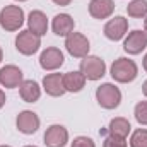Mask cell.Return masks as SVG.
<instances>
[{"label": "cell", "mask_w": 147, "mask_h": 147, "mask_svg": "<svg viewBox=\"0 0 147 147\" xmlns=\"http://www.w3.org/2000/svg\"><path fill=\"white\" fill-rule=\"evenodd\" d=\"M111 77L116 80V82H121V84H127V82H132L135 80V77L139 75V69H137V63L130 58H118L113 62L110 69Z\"/></svg>", "instance_id": "6da1fadb"}, {"label": "cell", "mask_w": 147, "mask_h": 147, "mask_svg": "<svg viewBox=\"0 0 147 147\" xmlns=\"http://www.w3.org/2000/svg\"><path fill=\"white\" fill-rule=\"evenodd\" d=\"M96 99H98V105L105 110H115L120 106L121 103V91L115 86V84H101L98 89H96Z\"/></svg>", "instance_id": "7a4b0ae2"}, {"label": "cell", "mask_w": 147, "mask_h": 147, "mask_svg": "<svg viewBox=\"0 0 147 147\" xmlns=\"http://www.w3.org/2000/svg\"><path fill=\"white\" fill-rule=\"evenodd\" d=\"M24 24V10L19 5H7L0 10V26L5 31H17Z\"/></svg>", "instance_id": "3957f363"}, {"label": "cell", "mask_w": 147, "mask_h": 147, "mask_svg": "<svg viewBox=\"0 0 147 147\" xmlns=\"http://www.w3.org/2000/svg\"><path fill=\"white\" fill-rule=\"evenodd\" d=\"M80 72L84 74V77L87 80H98L106 74V63L105 60H101L99 57H84L80 62Z\"/></svg>", "instance_id": "277c9868"}, {"label": "cell", "mask_w": 147, "mask_h": 147, "mask_svg": "<svg viewBox=\"0 0 147 147\" xmlns=\"http://www.w3.org/2000/svg\"><path fill=\"white\" fill-rule=\"evenodd\" d=\"M39 46H41V38L38 34H34V33H31L29 29L21 31L17 34V38H16V48L22 55H28V57L34 55L39 50Z\"/></svg>", "instance_id": "5b68a950"}, {"label": "cell", "mask_w": 147, "mask_h": 147, "mask_svg": "<svg viewBox=\"0 0 147 147\" xmlns=\"http://www.w3.org/2000/svg\"><path fill=\"white\" fill-rule=\"evenodd\" d=\"M65 48H67V51L72 57H75V58H84V57L89 55L91 45H89V39L84 36V34L74 31V33H70L69 36L65 38Z\"/></svg>", "instance_id": "8992f818"}, {"label": "cell", "mask_w": 147, "mask_h": 147, "mask_svg": "<svg viewBox=\"0 0 147 147\" xmlns=\"http://www.w3.org/2000/svg\"><path fill=\"white\" fill-rule=\"evenodd\" d=\"M63 60H65V57H63L62 50L55 48V46H48L39 55V65L45 70H57V69H60L63 65Z\"/></svg>", "instance_id": "52a82bcc"}, {"label": "cell", "mask_w": 147, "mask_h": 147, "mask_svg": "<svg viewBox=\"0 0 147 147\" xmlns=\"http://www.w3.org/2000/svg\"><path fill=\"white\" fill-rule=\"evenodd\" d=\"M16 125H17V130H19L21 134L33 135V134H36L38 128H39V116H38L34 111L24 110L17 115Z\"/></svg>", "instance_id": "ba28073f"}, {"label": "cell", "mask_w": 147, "mask_h": 147, "mask_svg": "<svg viewBox=\"0 0 147 147\" xmlns=\"http://www.w3.org/2000/svg\"><path fill=\"white\" fill-rule=\"evenodd\" d=\"M127 29H128V21L125 17H121V16H116V17L110 19L105 24L103 33L111 41H120L121 38L127 34Z\"/></svg>", "instance_id": "9c48e42d"}, {"label": "cell", "mask_w": 147, "mask_h": 147, "mask_svg": "<svg viewBox=\"0 0 147 147\" xmlns=\"http://www.w3.org/2000/svg\"><path fill=\"white\" fill-rule=\"evenodd\" d=\"M69 142V132L62 125H51L45 132V144L46 147H65Z\"/></svg>", "instance_id": "30bf717a"}, {"label": "cell", "mask_w": 147, "mask_h": 147, "mask_svg": "<svg viewBox=\"0 0 147 147\" xmlns=\"http://www.w3.org/2000/svg\"><path fill=\"white\" fill-rule=\"evenodd\" d=\"M24 80L22 70L16 65H5L0 69V84L7 89H14L19 87Z\"/></svg>", "instance_id": "8fae6325"}, {"label": "cell", "mask_w": 147, "mask_h": 147, "mask_svg": "<svg viewBox=\"0 0 147 147\" xmlns=\"http://www.w3.org/2000/svg\"><path fill=\"white\" fill-rule=\"evenodd\" d=\"M146 46H147V34L144 31H139V29L132 31L123 41V50L130 55L142 53V50H146Z\"/></svg>", "instance_id": "7c38bea8"}, {"label": "cell", "mask_w": 147, "mask_h": 147, "mask_svg": "<svg viewBox=\"0 0 147 147\" xmlns=\"http://www.w3.org/2000/svg\"><path fill=\"white\" fill-rule=\"evenodd\" d=\"M43 89H45V92L48 96H53V98L63 96L67 92L65 86H63V75L62 74H48V75H45Z\"/></svg>", "instance_id": "4fadbf2b"}, {"label": "cell", "mask_w": 147, "mask_h": 147, "mask_svg": "<svg viewBox=\"0 0 147 147\" xmlns=\"http://www.w3.org/2000/svg\"><path fill=\"white\" fill-rule=\"evenodd\" d=\"M74 28H75V22H74L72 16H69V14H58L51 21V29L57 36L67 38L70 33H74Z\"/></svg>", "instance_id": "5bb4252c"}, {"label": "cell", "mask_w": 147, "mask_h": 147, "mask_svg": "<svg viewBox=\"0 0 147 147\" xmlns=\"http://www.w3.org/2000/svg\"><path fill=\"white\" fill-rule=\"evenodd\" d=\"M115 10L113 0H91L89 2V14L94 19H108Z\"/></svg>", "instance_id": "9a60e30c"}, {"label": "cell", "mask_w": 147, "mask_h": 147, "mask_svg": "<svg viewBox=\"0 0 147 147\" xmlns=\"http://www.w3.org/2000/svg\"><path fill=\"white\" fill-rule=\"evenodd\" d=\"M28 29L31 31V33H34L38 36H45L46 34V31H48V19H46V16L41 12V10H33L31 14H29V17H28Z\"/></svg>", "instance_id": "2e32d148"}, {"label": "cell", "mask_w": 147, "mask_h": 147, "mask_svg": "<svg viewBox=\"0 0 147 147\" xmlns=\"http://www.w3.org/2000/svg\"><path fill=\"white\" fill-rule=\"evenodd\" d=\"M19 94L22 98V101L26 103H36L41 96V87L36 80L33 79H28V80H22V84L19 86Z\"/></svg>", "instance_id": "e0dca14e"}, {"label": "cell", "mask_w": 147, "mask_h": 147, "mask_svg": "<svg viewBox=\"0 0 147 147\" xmlns=\"http://www.w3.org/2000/svg\"><path fill=\"white\" fill-rule=\"evenodd\" d=\"M86 77H84V74L80 72H67L63 75V86H65V91H69V92H79V91H82L84 89V86H86Z\"/></svg>", "instance_id": "ac0fdd59"}, {"label": "cell", "mask_w": 147, "mask_h": 147, "mask_svg": "<svg viewBox=\"0 0 147 147\" xmlns=\"http://www.w3.org/2000/svg\"><path fill=\"white\" fill-rule=\"evenodd\" d=\"M108 130H110V134H113V135H118V137H125L127 139L128 134H130V130H132V127H130V121L127 118L118 116V118H113L110 121Z\"/></svg>", "instance_id": "d6986e66"}, {"label": "cell", "mask_w": 147, "mask_h": 147, "mask_svg": "<svg viewBox=\"0 0 147 147\" xmlns=\"http://www.w3.org/2000/svg\"><path fill=\"white\" fill-rule=\"evenodd\" d=\"M127 12L130 17H146L147 16V0H132L127 5Z\"/></svg>", "instance_id": "ffe728a7"}, {"label": "cell", "mask_w": 147, "mask_h": 147, "mask_svg": "<svg viewBox=\"0 0 147 147\" xmlns=\"http://www.w3.org/2000/svg\"><path fill=\"white\" fill-rule=\"evenodd\" d=\"M130 147H147V130L139 128L130 137Z\"/></svg>", "instance_id": "44dd1931"}, {"label": "cell", "mask_w": 147, "mask_h": 147, "mask_svg": "<svg viewBox=\"0 0 147 147\" xmlns=\"http://www.w3.org/2000/svg\"><path fill=\"white\" fill-rule=\"evenodd\" d=\"M134 115H135V120L140 125H147V101L137 103L135 105V110H134Z\"/></svg>", "instance_id": "7402d4cb"}, {"label": "cell", "mask_w": 147, "mask_h": 147, "mask_svg": "<svg viewBox=\"0 0 147 147\" xmlns=\"http://www.w3.org/2000/svg\"><path fill=\"white\" fill-rule=\"evenodd\" d=\"M103 147H128V144H127V139H125V137H118V135L110 134V135L105 139Z\"/></svg>", "instance_id": "603a6c76"}, {"label": "cell", "mask_w": 147, "mask_h": 147, "mask_svg": "<svg viewBox=\"0 0 147 147\" xmlns=\"http://www.w3.org/2000/svg\"><path fill=\"white\" fill-rule=\"evenodd\" d=\"M72 147H96V144H94L92 139L80 135V137H75V139H74Z\"/></svg>", "instance_id": "cb8c5ba5"}, {"label": "cell", "mask_w": 147, "mask_h": 147, "mask_svg": "<svg viewBox=\"0 0 147 147\" xmlns=\"http://www.w3.org/2000/svg\"><path fill=\"white\" fill-rule=\"evenodd\" d=\"M70 2H72V0H53V3H57V5H62V7H65V5H70Z\"/></svg>", "instance_id": "d4e9b609"}, {"label": "cell", "mask_w": 147, "mask_h": 147, "mask_svg": "<svg viewBox=\"0 0 147 147\" xmlns=\"http://www.w3.org/2000/svg\"><path fill=\"white\" fill-rule=\"evenodd\" d=\"M5 101H7V99H5V92H3V91L0 89V110L3 108V105H5Z\"/></svg>", "instance_id": "484cf974"}, {"label": "cell", "mask_w": 147, "mask_h": 147, "mask_svg": "<svg viewBox=\"0 0 147 147\" xmlns=\"http://www.w3.org/2000/svg\"><path fill=\"white\" fill-rule=\"evenodd\" d=\"M142 92H144V96L147 98V80H144V84H142Z\"/></svg>", "instance_id": "4316f807"}, {"label": "cell", "mask_w": 147, "mask_h": 147, "mask_svg": "<svg viewBox=\"0 0 147 147\" xmlns=\"http://www.w3.org/2000/svg\"><path fill=\"white\" fill-rule=\"evenodd\" d=\"M144 70L147 72V53H146V57H144Z\"/></svg>", "instance_id": "83f0119b"}, {"label": "cell", "mask_w": 147, "mask_h": 147, "mask_svg": "<svg viewBox=\"0 0 147 147\" xmlns=\"http://www.w3.org/2000/svg\"><path fill=\"white\" fill-rule=\"evenodd\" d=\"M144 33L147 34V16H146V21H144Z\"/></svg>", "instance_id": "f1b7e54d"}, {"label": "cell", "mask_w": 147, "mask_h": 147, "mask_svg": "<svg viewBox=\"0 0 147 147\" xmlns=\"http://www.w3.org/2000/svg\"><path fill=\"white\" fill-rule=\"evenodd\" d=\"M2 58H3V53H2V48H0V62H2Z\"/></svg>", "instance_id": "f546056e"}, {"label": "cell", "mask_w": 147, "mask_h": 147, "mask_svg": "<svg viewBox=\"0 0 147 147\" xmlns=\"http://www.w3.org/2000/svg\"><path fill=\"white\" fill-rule=\"evenodd\" d=\"M24 147H36V146H24Z\"/></svg>", "instance_id": "4dcf8cb0"}, {"label": "cell", "mask_w": 147, "mask_h": 147, "mask_svg": "<svg viewBox=\"0 0 147 147\" xmlns=\"http://www.w3.org/2000/svg\"><path fill=\"white\" fill-rule=\"evenodd\" d=\"M0 147H10V146H0Z\"/></svg>", "instance_id": "1f68e13d"}, {"label": "cell", "mask_w": 147, "mask_h": 147, "mask_svg": "<svg viewBox=\"0 0 147 147\" xmlns=\"http://www.w3.org/2000/svg\"><path fill=\"white\" fill-rule=\"evenodd\" d=\"M19 2H26V0H19Z\"/></svg>", "instance_id": "d6a6232c"}]
</instances>
